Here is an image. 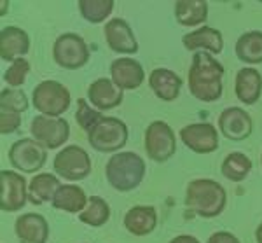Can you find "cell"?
Listing matches in <instances>:
<instances>
[{
    "label": "cell",
    "mask_w": 262,
    "mask_h": 243,
    "mask_svg": "<svg viewBox=\"0 0 262 243\" xmlns=\"http://www.w3.org/2000/svg\"><path fill=\"white\" fill-rule=\"evenodd\" d=\"M224 67L213 54L206 51H198L192 56L191 68L187 74L189 91L191 95L200 102L212 104V102L221 100L224 86Z\"/></svg>",
    "instance_id": "6da1fadb"
},
{
    "label": "cell",
    "mask_w": 262,
    "mask_h": 243,
    "mask_svg": "<svg viewBox=\"0 0 262 243\" xmlns=\"http://www.w3.org/2000/svg\"><path fill=\"white\" fill-rule=\"evenodd\" d=\"M227 205L226 189L212 178H196L185 189V207L203 219L221 215Z\"/></svg>",
    "instance_id": "7a4b0ae2"
},
{
    "label": "cell",
    "mask_w": 262,
    "mask_h": 243,
    "mask_svg": "<svg viewBox=\"0 0 262 243\" xmlns=\"http://www.w3.org/2000/svg\"><path fill=\"white\" fill-rule=\"evenodd\" d=\"M145 161L137 152H117L105 165L107 182L119 193H129L142 184L145 177Z\"/></svg>",
    "instance_id": "3957f363"
},
{
    "label": "cell",
    "mask_w": 262,
    "mask_h": 243,
    "mask_svg": "<svg viewBox=\"0 0 262 243\" xmlns=\"http://www.w3.org/2000/svg\"><path fill=\"white\" fill-rule=\"evenodd\" d=\"M70 91L58 80H42L32 95V104L40 116L60 117L70 107Z\"/></svg>",
    "instance_id": "277c9868"
},
{
    "label": "cell",
    "mask_w": 262,
    "mask_h": 243,
    "mask_svg": "<svg viewBox=\"0 0 262 243\" xmlns=\"http://www.w3.org/2000/svg\"><path fill=\"white\" fill-rule=\"evenodd\" d=\"M88 142L98 152H117L128 142V126L121 119L107 116L88 133Z\"/></svg>",
    "instance_id": "5b68a950"
},
{
    "label": "cell",
    "mask_w": 262,
    "mask_h": 243,
    "mask_svg": "<svg viewBox=\"0 0 262 243\" xmlns=\"http://www.w3.org/2000/svg\"><path fill=\"white\" fill-rule=\"evenodd\" d=\"M53 168L61 178L70 182H79L90 177L91 173V157L79 146L63 147L53 161Z\"/></svg>",
    "instance_id": "8992f818"
},
{
    "label": "cell",
    "mask_w": 262,
    "mask_h": 243,
    "mask_svg": "<svg viewBox=\"0 0 262 243\" xmlns=\"http://www.w3.org/2000/svg\"><path fill=\"white\" fill-rule=\"evenodd\" d=\"M53 58L61 68L77 70L90 62V48L77 33L67 32L56 39L53 46Z\"/></svg>",
    "instance_id": "52a82bcc"
},
{
    "label": "cell",
    "mask_w": 262,
    "mask_h": 243,
    "mask_svg": "<svg viewBox=\"0 0 262 243\" xmlns=\"http://www.w3.org/2000/svg\"><path fill=\"white\" fill-rule=\"evenodd\" d=\"M145 152L156 163L171 159L177 152V138L170 125L164 121H152L145 130Z\"/></svg>",
    "instance_id": "ba28073f"
},
{
    "label": "cell",
    "mask_w": 262,
    "mask_h": 243,
    "mask_svg": "<svg viewBox=\"0 0 262 243\" xmlns=\"http://www.w3.org/2000/svg\"><path fill=\"white\" fill-rule=\"evenodd\" d=\"M48 159V149L33 138H19L9 149V161L23 173L39 172Z\"/></svg>",
    "instance_id": "9c48e42d"
},
{
    "label": "cell",
    "mask_w": 262,
    "mask_h": 243,
    "mask_svg": "<svg viewBox=\"0 0 262 243\" xmlns=\"http://www.w3.org/2000/svg\"><path fill=\"white\" fill-rule=\"evenodd\" d=\"M30 133L46 149H58L69 140L70 125L63 117H46L39 114L32 119Z\"/></svg>",
    "instance_id": "30bf717a"
},
{
    "label": "cell",
    "mask_w": 262,
    "mask_h": 243,
    "mask_svg": "<svg viewBox=\"0 0 262 243\" xmlns=\"http://www.w3.org/2000/svg\"><path fill=\"white\" fill-rule=\"evenodd\" d=\"M28 186L25 177L12 170L0 172V208L2 212H18L27 205Z\"/></svg>",
    "instance_id": "8fae6325"
},
{
    "label": "cell",
    "mask_w": 262,
    "mask_h": 243,
    "mask_svg": "<svg viewBox=\"0 0 262 243\" xmlns=\"http://www.w3.org/2000/svg\"><path fill=\"white\" fill-rule=\"evenodd\" d=\"M180 140L196 154H212L219 149V131L210 123H194L180 130Z\"/></svg>",
    "instance_id": "7c38bea8"
},
{
    "label": "cell",
    "mask_w": 262,
    "mask_h": 243,
    "mask_svg": "<svg viewBox=\"0 0 262 243\" xmlns=\"http://www.w3.org/2000/svg\"><path fill=\"white\" fill-rule=\"evenodd\" d=\"M219 130L231 142H243L253 131V121L250 114L242 107H227L219 116Z\"/></svg>",
    "instance_id": "4fadbf2b"
},
{
    "label": "cell",
    "mask_w": 262,
    "mask_h": 243,
    "mask_svg": "<svg viewBox=\"0 0 262 243\" xmlns=\"http://www.w3.org/2000/svg\"><path fill=\"white\" fill-rule=\"evenodd\" d=\"M103 35L108 48L119 54H135L138 51V42L133 30L126 19L112 18L105 23Z\"/></svg>",
    "instance_id": "5bb4252c"
},
{
    "label": "cell",
    "mask_w": 262,
    "mask_h": 243,
    "mask_svg": "<svg viewBox=\"0 0 262 243\" xmlns=\"http://www.w3.org/2000/svg\"><path fill=\"white\" fill-rule=\"evenodd\" d=\"M88 102L96 110H112L122 104V89L112 79L100 77L88 88Z\"/></svg>",
    "instance_id": "9a60e30c"
},
{
    "label": "cell",
    "mask_w": 262,
    "mask_h": 243,
    "mask_svg": "<svg viewBox=\"0 0 262 243\" xmlns=\"http://www.w3.org/2000/svg\"><path fill=\"white\" fill-rule=\"evenodd\" d=\"M111 77L114 83L124 89H137L145 80L143 67L133 58H117L111 63Z\"/></svg>",
    "instance_id": "2e32d148"
},
{
    "label": "cell",
    "mask_w": 262,
    "mask_h": 243,
    "mask_svg": "<svg viewBox=\"0 0 262 243\" xmlns=\"http://www.w3.org/2000/svg\"><path fill=\"white\" fill-rule=\"evenodd\" d=\"M14 233L19 243H46L49 238V224L40 214H23L16 219Z\"/></svg>",
    "instance_id": "e0dca14e"
},
{
    "label": "cell",
    "mask_w": 262,
    "mask_h": 243,
    "mask_svg": "<svg viewBox=\"0 0 262 243\" xmlns=\"http://www.w3.org/2000/svg\"><path fill=\"white\" fill-rule=\"evenodd\" d=\"M30 51V37L23 28L4 27L0 32V56L4 62H16Z\"/></svg>",
    "instance_id": "ac0fdd59"
},
{
    "label": "cell",
    "mask_w": 262,
    "mask_h": 243,
    "mask_svg": "<svg viewBox=\"0 0 262 243\" xmlns=\"http://www.w3.org/2000/svg\"><path fill=\"white\" fill-rule=\"evenodd\" d=\"M182 44L189 51H206L210 54H219L224 49V37L221 30L212 27H201L182 37Z\"/></svg>",
    "instance_id": "d6986e66"
},
{
    "label": "cell",
    "mask_w": 262,
    "mask_h": 243,
    "mask_svg": "<svg viewBox=\"0 0 262 243\" xmlns=\"http://www.w3.org/2000/svg\"><path fill=\"white\" fill-rule=\"evenodd\" d=\"M234 93L242 104L253 105L262 95V75L252 67L239 68L234 80Z\"/></svg>",
    "instance_id": "ffe728a7"
},
{
    "label": "cell",
    "mask_w": 262,
    "mask_h": 243,
    "mask_svg": "<svg viewBox=\"0 0 262 243\" xmlns=\"http://www.w3.org/2000/svg\"><path fill=\"white\" fill-rule=\"evenodd\" d=\"M158 226V212L150 205L131 207L124 215V228L133 236H147Z\"/></svg>",
    "instance_id": "44dd1931"
},
{
    "label": "cell",
    "mask_w": 262,
    "mask_h": 243,
    "mask_svg": "<svg viewBox=\"0 0 262 243\" xmlns=\"http://www.w3.org/2000/svg\"><path fill=\"white\" fill-rule=\"evenodd\" d=\"M149 86L163 102L177 100L182 89V79L170 68H154L149 75Z\"/></svg>",
    "instance_id": "7402d4cb"
},
{
    "label": "cell",
    "mask_w": 262,
    "mask_h": 243,
    "mask_svg": "<svg viewBox=\"0 0 262 243\" xmlns=\"http://www.w3.org/2000/svg\"><path fill=\"white\" fill-rule=\"evenodd\" d=\"M88 201H90V198L86 196L82 187L75 184H63L58 189L51 205L56 210L67 212V214H81L84 208L88 207Z\"/></svg>",
    "instance_id": "603a6c76"
},
{
    "label": "cell",
    "mask_w": 262,
    "mask_h": 243,
    "mask_svg": "<svg viewBox=\"0 0 262 243\" xmlns=\"http://www.w3.org/2000/svg\"><path fill=\"white\" fill-rule=\"evenodd\" d=\"M61 187L60 180L53 173H37L28 184V201L32 205L53 203L58 189Z\"/></svg>",
    "instance_id": "cb8c5ba5"
},
{
    "label": "cell",
    "mask_w": 262,
    "mask_h": 243,
    "mask_svg": "<svg viewBox=\"0 0 262 243\" xmlns=\"http://www.w3.org/2000/svg\"><path fill=\"white\" fill-rule=\"evenodd\" d=\"M175 18L182 27H200L208 18V4L205 0H179Z\"/></svg>",
    "instance_id": "d4e9b609"
},
{
    "label": "cell",
    "mask_w": 262,
    "mask_h": 243,
    "mask_svg": "<svg viewBox=\"0 0 262 243\" xmlns=\"http://www.w3.org/2000/svg\"><path fill=\"white\" fill-rule=\"evenodd\" d=\"M236 56L250 65L262 63V32L259 30L245 32L236 42Z\"/></svg>",
    "instance_id": "484cf974"
},
{
    "label": "cell",
    "mask_w": 262,
    "mask_h": 243,
    "mask_svg": "<svg viewBox=\"0 0 262 243\" xmlns=\"http://www.w3.org/2000/svg\"><path fill=\"white\" fill-rule=\"evenodd\" d=\"M221 172L227 180L243 182L252 172V159L243 152H231L224 157Z\"/></svg>",
    "instance_id": "4316f807"
},
{
    "label": "cell",
    "mask_w": 262,
    "mask_h": 243,
    "mask_svg": "<svg viewBox=\"0 0 262 243\" xmlns=\"http://www.w3.org/2000/svg\"><path fill=\"white\" fill-rule=\"evenodd\" d=\"M111 219V207L100 196H91L90 201H88V207L79 214V220L91 228H100V226H105Z\"/></svg>",
    "instance_id": "83f0119b"
},
{
    "label": "cell",
    "mask_w": 262,
    "mask_h": 243,
    "mask_svg": "<svg viewBox=\"0 0 262 243\" xmlns=\"http://www.w3.org/2000/svg\"><path fill=\"white\" fill-rule=\"evenodd\" d=\"M114 0H79L81 16L90 23H101L112 14Z\"/></svg>",
    "instance_id": "f1b7e54d"
},
{
    "label": "cell",
    "mask_w": 262,
    "mask_h": 243,
    "mask_svg": "<svg viewBox=\"0 0 262 243\" xmlns=\"http://www.w3.org/2000/svg\"><path fill=\"white\" fill-rule=\"evenodd\" d=\"M105 116L96 109H91V105L88 104L86 98H79L77 100V112H75V121L77 125L82 128L86 133L95 128Z\"/></svg>",
    "instance_id": "f546056e"
},
{
    "label": "cell",
    "mask_w": 262,
    "mask_h": 243,
    "mask_svg": "<svg viewBox=\"0 0 262 243\" xmlns=\"http://www.w3.org/2000/svg\"><path fill=\"white\" fill-rule=\"evenodd\" d=\"M28 74H30V63L25 58H18L4 72V80H6L9 88L19 89V86H23L25 80H27Z\"/></svg>",
    "instance_id": "4dcf8cb0"
},
{
    "label": "cell",
    "mask_w": 262,
    "mask_h": 243,
    "mask_svg": "<svg viewBox=\"0 0 262 243\" xmlns=\"http://www.w3.org/2000/svg\"><path fill=\"white\" fill-rule=\"evenodd\" d=\"M0 107L12 109L16 112L23 114L28 110V98L27 93L23 89H14V88H6L0 93Z\"/></svg>",
    "instance_id": "1f68e13d"
},
{
    "label": "cell",
    "mask_w": 262,
    "mask_h": 243,
    "mask_svg": "<svg viewBox=\"0 0 262 243\" xmlns=\"http://www.w3.org/2000/svg\"><path fill=\"white\" fill-rule=\"evenodd\" d=\"M19 126H21L19 112L7 107H0V133L2 135L14 133V131H18Z\"/></svg>",
    "instance_id": "d6a6232c"
},
{
    "label": "cell",
    "mask_w": 262,
    "mask_h": 243,
    "mask_svg": "<svg viewBox=\"0 0 262 243\" xmlns=\"http://www.w3.org/2000/svg\"><path fill=\"white\" fill-rule=\"evenodd\" d=\"M208 243H239V240L229 231H217L208 238Z\"/></svg>",
    "instance_id": "836d02e7"
},
{
    "label": "cell",
    "mask_w": 262,
    "mask_h": 243,
    "mask_svg": "<svg viewBox=\"0 0 262 243\" xmlns=\"http://www.w3.org/2000/svg\"><path fill=\"white\" fill-rule=\"evenodd\" d=\"M168 243H200V240L196 236H191V234H179Z\"/></svg>",
    "instance_id": "e575fe53"
},
{
    "label": "cell",
    "mask_w": 262,
    "mask_h": 243,
    "mask_svg": "<svg viewBox=\"0 0 262 243\" xmlns=\"http://www.w3.org/2000/svg\"><path fill=\"white\" fill-rule=\"evenodd\" d=\"M255 241L262 243V222L259 224V228L255 229Z\"/></svg>",
    "instance_id": "d590c367"
},
{
    "label": "cell",
    "mask_w": 262,
    "mask_h": 243,
    "mask_svg": "<svg viewBox=\"0 0 262 243\" xmlns=\"http://www.w3.org/2000/svg\"><path fill=\"white\" fill-rule=\"evenodd\" d=\"M260 165H262V156H260Z\"/></svg>",
    "instance_id": "8d00e7d4"
}]
</instances>
